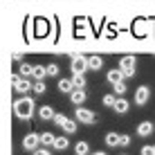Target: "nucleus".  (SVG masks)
<instances>
[{
    "label": "nucleus",
    "instance_id": "4be33fe9",
    "mask_svg": "<svg viewBox=\"0 0 155 155\" xmlns=\"http://www.w3.org/2000/svg\"><path fill=\"white\" fill-rule=\"evenodd\" d=\"M68 146H70V142H68L65 137H56V142H54V148H56V151H65Z\"/></svg>",
    "mask_w": 155,
    "mask_h": 155
},
{
    "label": "nucleus",
    "instance_id": "f8f14e48",
    "mask_svg": "<svg viewBox=\"0 0 155 155\" xmlns=\"http://www.w3.org/2000/svg\"><path fill=\"white\" fill-rule=\"evenodd\" d=\"M106 79H108V83H113V85H115V83L124 81L126 77H124V72H121V70H110L108 74H106Z\"/></svg>",
    "mask_w": 155,
    "mask_h": 155
},
{
    "label": "nucleus",
    "instance_id": "423d86ee",
    "mask_svg": "<svg viewBox=\"0 0 155 155\" xmlns=\"http://www.w3.org/2000/svg\"><path fill=\"white\" fill-rule=\"evenodd\" d=\"M148 99H151V88H148V85H140V88L135 90V104L144 106V104H148Z\"/></svg>",
    "mask_w": 155,
    "mask_h": 155
},
{
    "label": "nucleus",
    "instance_id": "6e6552de",
    "mask_svg": "<svg viewBox=\"0 0 155 155\" xmlns=\"http://www.w3.org/2000/svg\"><path fill=\"white\" fill-rule=\"evenodd\" d=\"M85 97H88V94H85L83 88H74L72 92H70V101H72L74 106H81L83 101H85Z\"/></svg>",
    "mask_w": 155,
    "mask_h": 155
},
{
    "label": "nucleus",
    "instance_id": "7ed1b4c3",
    "mask_svg": "<svg viewBox=\"0 0 155 155\" xmlns=\"http://www.w3.org/2000/svg\"><path fill=\"white\" fill-rule=\"evenodd\" d=\"M29 90H34V85L29 83V79H25V77H20V74H16V77H14V92L25 94V97H27Z\"/></svg>",
    "mask_w": 155,
    "mask_h": 155
},
{
    "label": "nucleus",
    "instance_id": "6ab92c4d",
    "mask_svg": "<svg viewBox=\"0 0 155 155\" xmlns=\"http://www.w3.org/2000/svg\"><path fill=\"white\" fill-rule=\"evenodd\" d=\"M54 142H56V137L52 135V133H41V144L43 146H54Z\"/></svg>",
    "mask_w": 155,
    "mask_h": 155
},
{
    "label": "nucleus",
    "instance_id": "9d476101",
    "mask_svg": "<svg viewBox=\"0 0 155 155\" xmlns=\"http://www.w3.org/2000/svg\"><path fill=\"white\" fill-rule=\"evenodd\" d=\"M153 130H155V126L151 124V121H142V124L137 126V135H140V137H148V135H153Z\"/></svg>",
    "mask_w": 155,
    "mask_h": 155
},
{
    "label": "nucleus",
    "instance_id": "f03ea898",
    "mask_svg": "<svg viewBox=\"0 0 155 155\" xmlns=\"http://www.w3.org/2000/svg\"><path fill=\"white\" fill-rule=\"evenodd\" d=\"M74 119L81 121V124H94V121H97V115H94L92 110H88V108L77 106V108H74Z\"/></svg>",
    "mask_w": 155,
    "mask_h": 155
},
{
    "label": "nucleus",
    "instance_id": "2eb2a0df",
    "mask_svg": "<svg viewBox=\"0 0 155 155\" xmlns=\"http://www.w3.org/2000/svg\"><path fill=\"white\" fill-rule=\"evenodd\" d=\"M18 74H20V77H25V79H29L31 74H34V65H29V63H20Z\"/></svg>",
    "mask_w": 155,
    "mask_h": 155
},
{
    "label": "nucleus",
    "instance_id": "0eeeda50",
    "mask_svg": "<svg viewBox=\"0 0 155 155\" xmlns=\"http://www.w3.org/2000/svg\"><path fill=\"white\" fill-rule=\"evenodd\" d=\"M38 144H41V135L29 133V135H25V140H23V148H25V151H31V153H34L36 148H38Z\"/></svg>",
    "mask_w": 155,
    "mask_h": 155
},
{
    "label": "nucleus",
    "instance_id": "2f4dec72",
    "mask_svg": "<svg viewBox=\"0 0 155 155\" xmlns=\"http://www.w3.org/2000/svg\"><path fill=\"white\" fill-rule=\"evenodd\" d=\"M92 155H106V153L104 151H97V153H92Z\"/></svg>",
    "mask_w": 155,
    "mask_h": 155
},
{
    "label": "nucleus",
    "instance_id": "f3484780",
    "mask_svg": "<svg viewBox=\"0 0 155 155\" xmlns=\"http://www.w3.org/2000/svg\"><path fill=\"white\" fill-rule=\"evenodd\" d=\"M31 77L36 79V81H43V79L47 77V68H43V65H34V74Z\"/></svg>",
    "mask_w": 155,
    "mask_h": 155
},
{
    "label": "nucleus",
    "instance_id": "b1692460",
    "mask_svg": "<svg viewBox=\"0 0 155 155\" xmlns=\"http://www.w3.org/2000/svg\"><path fill=\"white\" fill-rule=\"evenodd\" d=\"M115 104H117V97H115V94H106V97H104V106L115 108Z\"/></svg>",
    "mask_w": 155,
    "mask_h": 155
},
{
    "label": "nucleus",
    "instance_id": "473e14b6",
    "mask_svg": "<svg viewBox=\"0 0 155 155\" xmlns=\"http://www.w3.org/2000/svg\"><path fill=\"white\" fill-rule=\"evenodd\" d=\"M153 151H155V144H153Z\"/></svg>",
    "mask_w": 155,
    "mask_h": 155
},
{
    "label": "nucleus",
    "instance_id": "4468645a",
    "mask_svg": "<svg viewBox=\"0 0 155 155\" xmlns=\"http://www.w3.org/2000/svg\"><path fill=\"white\" fill-rule=\"evenodd\" d=\"M88 65H90V70H101V65H104V58L97 56V54H92V56H88Z\"/></svg>",
    "mask_w": 155,
    "mask_h": 155
},
{
    "label": "nucleus",
    "instance_id": "c756f323",
    "mask_svg": "<svg viewBox=\"0 0 155 155\" xmlns=\"http://www.w3.org/2000/svg\"><path fill=\"white\" fill-rule=\"evenodd\" d=\"M146 27H148L146 23H140V25H137V31H140V36H144V34H146Z\"/></svg>",
    "mask_w": 155,
    "mask_h": 155
},
{
    "label": "nucleus",
    "instance_id": "cd10ccee",
    "mask_svg": "<svg viewBox=\"0 0 155 155\" xmlns=\"http://www.w3.org/2000/svg\"><path fill=\"white\" fill-rule=\"evenodd\" d=\"M119 146H130V135H119Z\"/></svg>",
    "mask_w": 155,
    "mask_h": 155
},
{
    "label": "nucleus",
    "instance_id": "20e7f679",
    "mask_svg": "<svg viewBox=\"0 0 155 155\" xmlns=\"http://www.w3.org/2000/svg\"><path fill=\"white\" fill-rule=\"evenodd\" d=\"M135 65H137V61H135V56H121V61H119V70L124 72V77H133L135 74Z\"/></svg>",
    "mask_w": 155,
    "mask_h": 155
},
{
    "label": "nucleus",
    "instance_id": "a878e982",
    "mask_svg": "<svg viewBox=\"0 0 155 155\" xmlns=\"http://www.w3.org/2000/svg\"><path fill=\"white\" fill-rule=\"evenodd\" d=\"M45 90H47V88H45V83H43V81H36V83H34V92H36V94H45Z\"/></svg>",
    "mask_w": 155,
    "mask_h": 155
},
{
    "label": "nucleus",
    "instance_id": "dca6fc26",
    "mask_svg": "<svg viewBox=\"0 0 155 155\" xmlns=\"http://www.w3.org/2000/svg\"><path fill=\"white\" fill-rule=\"evenodd\" d=\"M72 83H74V88H85V77H83V72H72Z\"/></svg>",
    "mask_w": 155,
    "mask_h": 155
},
{
    "label": "nucleus",
    "instance_id": "c85d7f7f",
    "mask_svg": "<svg viewBox=\"0 0 155 155\" xmlns=\"http://www.w3.org/2000/svg\"><path fill=\"white\" fill-rule=\"evenodd\" d=\"M142 155H155L153 146H142Z\"/></svg>",
    "mask_w": 155,
    "mask_h": 155
},
{
    "label": "nucleus",
    "instance_id": "39448f33",
    "mask_svg": "<svg viewBox=\"0 0 155 155\" xmlns=\"http://www.w3.org/2000/svg\"><path fill=\"white\" fill-rule=\"evenodd\" d=\"M70 70H72V72H85V70H90V65H88V56H83V54H72Z\"/></svg>",
    "mask_w": 155,
    "mask_h": 155
},
{
    "label": "nucleus",
    "instance_id": "ddd939ff",
    "mask_svg": "<svg viewBox=\"0 0 155 155\" xmlns=\"http://www.w3.org/2000/svg\"><path fill=\"white\" fill-rule=\"evenodd\" d=\"M58 90H61V92H68V94H70L72 90H74L72 79H58Z\"/></svg>",
    "mask_w": 155,
    "mask_h": 155
},
{
    "label": "nucleus",
    "instance_id": "7c9ffc66",
    "mask_svg": "<svg viewBox=\"0 0 155 155\" xmlns=\"http://www.w3.org/2000/svg\"><path fill=\"white\" fill-rule=\"evenodd\" d=\"M34 155H52V153L47 151L45 146H43V148H36V151H34Z\"/></svg>",
    "mask_w": 155,
    "mask_h": 155
},
{
    "label": "nucleus",
    "instance_id": "1a4fd4ad",
    "mask_svg": "<svg viewBox=\"0 0 155 155\" xmlns=\"http://www.w3.org/2000/svg\"><path fill=\"white\" fill-rule=\"evenodd\" d=\"M38 117L43 121H50V119H54V117H56V113H54L52 106H41V108H38Z\"/></svg>",
    "mask_w": 155,
    "mask_h": 155
},
{
    "label": "nucleus",
    "instance_id": "f257e3e1",
    "mask_svg": "<svg viewBox=\"0 0 155 155\" xmlns=\"http://www.w3.org/2000/svg\"><path fill=\"white\" fill-rule=\"evenodd\" d=\"M34 99L31 97H20V99H16L14 101V115L18 117V119H29L31 115H34Z\"/></svg>",
    "mask_w": 155,
    "mask_h": 155
},
{
    "label": "nucleus",
    "instance_id": "393cba45",
    "mask_svg": "<svg viewBox=\"0 0 155 155\" xmlns=\"http://www.w3.org/2000/svg\"><path fill=\"white\" fill-rule=\"evenodd\" d=\"M47 68V77H58V65L56 63H50V65H45Z\"/></svg>",
    "mask_w": 155,
    "mask_h": 155
},
{
    "label": "nucleus",
    "instance_id": "5701e85b",
    "mask_svg": "<svg viewBox=\"0 0 155 155\" xmlns=\"http://www.w3.org/2000/svg\"><path fill=\"white\" fill-rule=\"evenodd\" d=\"M113 90H115L117 97H121V94H126V90H128V88H126V83H124V81H119V83H115V85H113Z\"/></svg>",
    "mask_w": 155,
    "mask_h": 155
},
{
    "label": "nucleus",
    "instance_id": "aec40b11",
    "mask_svg": "<svg viewBox=\"0 0 155 155\" xmlns=\"http://www.w3.org/2000/svg\"><path fill=\"white\" fill-rule=\"evenodd\" d=\"M106 146H110V148L119 146V135H117V133H108V135H106Z\"/></svg>",
    "mask_w": 155,
    "mask_h": 155
},
{
    "label": "nucleus",
    "instance_id": "bb28decb",
    "mask_svg": "<svg viewBox=\"0 0 155 155\" xmlns=\"http://www.w3.org/2000/svg\"><path fill=\"white\" fill-rule=\"evenodd\" d=\"M52 121H54L56 126H63V124H65V121H68V117H65V115L61 113V115H56V117H54V119H52Z\"/></svg>",
    "mask_w": 155,
    "mask_h": 155
},
{
    "label": "nucleus",
    "instance_id": "a211bd4d",
    "mask_svg": "<svg viewBox=\"0 0 155 155\" xmlns=\"http://www.w3.org/2000/svg\"><path fill=\"white\" fill-rule=\"evenodd\" d=\"M74 153H77V155H88L90 153L88 142H77V144H74Z\"/></svg>",
    "mask_w": 155,
    "mask_h": 155
},
{
    "label": "nucleus",
    "instance_id": "412c9836",
    "mask_svg": "<svg viewBox=\"0 0 155 155\" xmlns=\"http://www.w3.org/2000/svg\"><path fill=\"white\" fill-rule=\"evenodd\" d=\"M61 128L68 133V135H70V133H77V119H68V121H65V124H63Z\"/></svg>",
    "mask_w": 155,
    "mask_h": 155
},
{
    "label": "nucleus",
    "instance_id": "9b49d317",
    "mask_svg": "<svg viewBox=\"0 0 155 155\" xmlns=\"http://www.w3.org/2000/svg\"><path fill=\"white\" fill-rule=\"evenodd\" d=\"M128 108H130V104H128V101L126 99H121V97H117V104H115V113L117 115H126L128 113Z\"/></svg>",
    "mask_w": 155,
    "mask_h": 155
}]
</instances>
